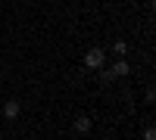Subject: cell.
<instances>
[{
  "label": "cell",
  "instance_id": "obj_1",
  "mask_svg": "<svg viewBox=\"0 0 156 140\" xmlns=\"http://www.w3.org/2000/svg\"><path fill=\"white\" fill-rule=\"evenodd\" d=\"M103 62H106V50L103 47H90L87 53H84V69H103Z\"/></svg>",
  "mask_w": 156,
  "mask_h": 140
},
{
  "label": "cell",
  "instance_id": "obj_2",
  "mask_svg": "<svg viewBox=\"0 0 156 140\" xmlns=\"http://www.w3.org/2000/svg\"><path fill=\"white\" fill-rule=\"evenodd\" d=\"M22 112V103L19 100H0V115H3L6 121H16Z\"/></svg>",
  "mask_w": 156,
  "mask_h": 140
},
{
  "label": "cell",
  "instance_id": "obj_3",
  "mask_svg": "<svg viewBox=\"0 0 156 140\" xmlns=\"http://www.w3.org/2000/svg\"><path fill=\"white\" fill-rule=\"evenodd\" d=\"M109 72H112V78H128V75H131V66H128V59H115L109 66Z\"/></svg>",
  "mask_w": 156,
  "mask_h": 140
},
{
  "label": "cell",
  "instance_id": "obj_4",
  "mask_svg": "<svg viewBox=\"0 0 156 140\" xmlns=\"http://www.w3.org/2000/svg\"><path fill=\"white\" fill-rule=\"evenodd\" d=\"M72 128H75L78 134H87L90 128H94V121H90L87 115H78V118H75V125H72Z\"/></svg>",
  "mask_w": 156,
  "mask_h": 140
},
{
  "label": "cell",
  "instance_id": "obj_5",
  "mask_svg": "<svg viewBox=\"0 0 156 140\" xmlns=\"http://www.w3.org/2000/svg\"><path fill=\"white\" fill-rule=\"evenodd\" d=\"M128 50H131V47H128V41H122V37H119V41H112V53L119 56V59L128 56Z\"/></svg>",
  "mask_w": 156,
  "mask_h": 140
},
{
  "label": "cell",
  "instance_id": "obj_6",
  "mask_svg": "<svg viewBox=\"0 0 156 140\" xmlns=\"http://www.w3.org/2000/svg\"><path fill=\"white\" fill-rule=\"evenodd\" d=\"M97 72H100V75H97V78H100L103 84H109V81H115V78H112V72H109V69H97Z\"/></svg>",
  "mask_w": 156,
  "mask_h": 140
},
{
  "label": "cell",
  "instance_id": "obj_7",
  "mask_svg": "<svg viewBox=\"0 0 156 140\" xmlns=\"http://www.w3.org/2000/svg\"><path fill=\"white\" fill-rule=\"evenodd\" d=\"M144 140H156V131H153V128H147V131H144Z\"/></svg>",
  "mask_w": 156,
  "mask_h": 140
}]
</instances>
